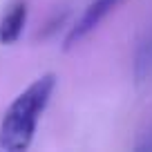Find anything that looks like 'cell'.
I'll return each instance as SVG.
<instances>
[{"label":"cell","mask_w":152,"mask_h":152,"mask_svg":"<svg viewBox=\"0 0 152 152\" xmlns=\"http://www.w3.org/2000/svg\"><path fill=\"white\" fill-rule=\"evenodd\" d=\"M54 87H56V76L45 74L16 96L0 123V148L9 152L27 150L34 139V132H36L38 119L43 110L47 107Z\"/></svg>","instance_id":"obj_1"},{"label":"cell","mask_w":152,"mask_h":152,"mask_svg":"<svg viewBox=\"0 0 152 152\" xmlns=\"http://www.w3.org/2000/svg\"><path fill=\"white\" fill-rule=\"evenodd\" d=\"M119 5V0H92L90 5L85 7L83 16L76 20V25L72 27V31L67 34V40H65V47H74L78 40L87 36L90 31H94L99 27V23Z\"/></svg>","instance_id":"obj_2"},{"label":"cell","mask_w":152,"mask_h":152,"mask_svg":"<svg viewBox=\"0 0 152 152\" xmlns=\"http://www.w3.org/2000/svg\"><path fill=\"white\" fill-rule=\"evenodd\" d=\"M25 23H27V5L25 2L11 5L9 11L0 20V43H5V45L16 43L25 29Z\"/></svg>","instance_id":"obj_3"}]
</instances>
